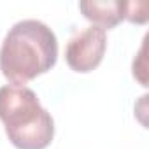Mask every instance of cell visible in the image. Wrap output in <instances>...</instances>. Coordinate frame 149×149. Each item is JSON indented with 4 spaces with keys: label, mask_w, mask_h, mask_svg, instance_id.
Wrapping results in <instances>:
<instances>
[{
    "label": "cell",
    "mask_w": 149,
    "mask_h": 149,
    "mask_svg": "<svg viewBox=\"0 0 149 149\" xmlns=\"http://www.w3.org/2000/svg\"><path fill=\"white\" fill-rule=\"evenodd\" d=\"M0 121L18 149H46L54 137V121L33 90L7 84L0 88Z\"/></svg>",
    "instance_id": "7a4b0ae2"
},
{
    "label": "cell",
    "mask_w": 149,
    "mask_h": 149,
    "mask_svg": "<svg viewBox=\"0 0 149 149\" xmlns=\"http://www.w3.org/2000/svg\"><path fill=\"white\" fill-rule=\"evenodd\" d=\"M147 4L146 2H126V14L125 19L132 23H146L147 21Z\"/></svg>",
    "instance_id": "5b68a950"
},
{
    "label": "cell",
    "mask_w": 149,
    "mask_h": 149,
    "mask_svg": "<svg viewBox=\"0 0 149 149\" xmlns=\"http://www.w3.org/2000/svg\"><path fill=\"white\" fill-rule=\"evenodd\" d=\"M79 9L86 19H90L95 26H100L102 30H109L118 26L126 14V2L121 0H104V2H97V0H88V2H81Z\"/></svg>",
    "instance_id": "277c9868"
},
{
    "label": "cell",
    "mask_w": 149,
    "mask_h": 149,
    "mask_svg": "<svg viewBox=\"0 0 149 149\" xmlns=\"http://www.w3.org/2000/svg\"><path fill=\"white\" fill-rule=\"evenodd\" d=\"M58 58L54 32L39 19L18 21L0 47V70L14 86H25L51 70Z\"/></svg>",
    "instance_id": "6da1fadb"
},
{
    "label": "cell",
    "mask_w": 149,
    "mask_h": 149,
    "mask_svg": "<svg viewBox=\"0 0 149 149\" xmlns=\"http://www.w3.org/2000/svg\"><path fill=\"white\" fill-rule=\"evenodd\" d=\"M105 47H107L105 30L91 25L68 40L65 49V60L72 70L86 74L100 65Z\"/></svg>",
    "instance_id": "3957f363"
}]
</instances>
